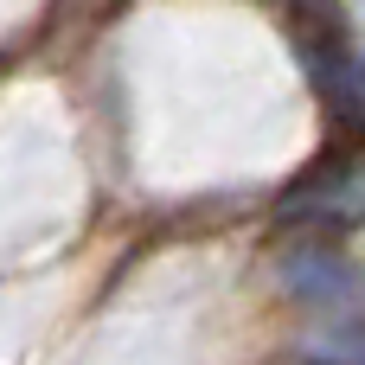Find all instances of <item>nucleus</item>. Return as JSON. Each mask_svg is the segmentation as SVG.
I'll use <instances>...</instances> for the list:
<instances>
[{"instance_id": "1", "label": "nucleus", "mask_w": 365, "mask_h": 365, "mask_svg": "<svg viewBox=\"0 0 365 365\" xmlns=\"http://www.w3.org/2000/svg\"><path fill=\"white\" fill-rule=\"evenodd\" d=\"M295 58L308 71L321 115L340 128L346 148L365 154V51L340 32V19H308V26H295Z\"/></svg>"}, {"instance_id": "3", "label": "nucleus", "mask_w": 365, "mask_h": 365, "mask_svg": "<svg viewBox=\"0 0 365 365\" xmlns=\"http://www.w3.org/2000/svg\"><path fill=\"white\" fill-rule=\"evenodd\" d=\"M276 276L282 289L314 308L321 321H365V282H359V263L340 257L334 237H314V231H295V244L276 257Z\"/></svg>"}, {"instance_id": "2", "label": "nucleus", "mask_w": 365, "mask_h": 365, "mask_svg": "<svg viewBox=\"0 0 365 365\" xmlns=\"http://www.w3.org/2000/svg\"><path fill=\"white\" fill-rule=\"evenodd\" d=\"M276 225L282 231H314V237H340V231L365 225V160L359 154L314 160L276 199Z\"/></svg>"}]
</instances>
